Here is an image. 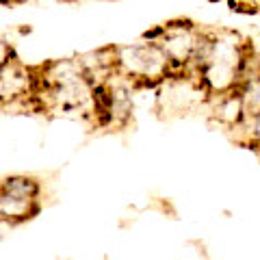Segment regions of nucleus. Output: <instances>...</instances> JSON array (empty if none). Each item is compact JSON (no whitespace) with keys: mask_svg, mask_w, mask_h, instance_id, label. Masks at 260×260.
I'll return each mask as SVG.
<instances>
[{"mask_svg":"<svg viewBox=\"0 0 260 260\" xmlns=\"http://www.w3.org/2000/svg\"><path fill=\"white\" fill-rule=\"evenodd\" d=\"M115 74L130 87H158L169 78V61L156 44L115 46Z\"/></svg>","mask_w":260,"mask_h":260,"instance_id":"f03ea898","label":"nucleus"},{"mask_svg":"<svg viewBox=\"0 0 260 260\" xmlns=\"http://www.w3.org/2000/svg\"><path fill=\"white\" fill-rule=\"evenodd\" d=\"M15 50H13V46L7 42V39H3L0 37V68H3V65H7L9 61H13L15 59Z\"/></svg>","mask_w":260,"mask_h":260,"instance_id":"1a4fd4ad","label":"nucleus"},{"mask_svg":"<svg viewBox=\"0 0 260 260\" xmlns=\"http://www.w3.org/2000/svg\"><path fill=\"white\" fill-rule=\"evenodd\" d=\"M37 74L32 68H26L18 56L0 68V109H13L20 104H35Z\"/></svg>","mask_w":260,"mask_h":260,"instance_id":"20e7f679","label":"nucleus"},{"mask_svg":"<svg viewBox=\"0 0 260 260\" xmlns=\"http://www.w3.org/2000/svg\"><path fill=\"white\" fill-rule=\"evenodd\" d=\"M198 37L200 28L189 20H172L160 26V37L156 46L169 61V78L186 76Z\"/></svg>","mask_w":260,"mask_h":260,"instance_id":"7ed1b4c3","label":"nucleus"},{"mask_svg":"<svg viewBox=\"0 0 260 260\" xmlns=\"http://www.w3.org/2000/svg\"><path fill=\"white\" fill-rule=\"evenodd\" d=\"M239 130H245V143L249 145L251 150H256L260 154V113L254 117V119H249L247 124H243Z\"/></svg>","mask_w":260,"mask_h":260,"instance_id":"6e6552de","label":"nucleus"},{"mask_svg":"<svg viewBox=\"0 0 260 260\" xmlns=\"http://www.w3.org/2000/svg\"><path fill=\"white\" fill-rule=\"evenodd\" d=\"M0 189L15 195V198H22V200H39L42 184H39V180L32 176L15 174V176L3 178V180H0Z\"/></svg>","mask_w":260,"mask_h":260,"instance_id":"0eeeda50","label":"nucleus"},{"mask_svg":"<svg viewBox=\"0 0 260 260\" xmlns=\"http://www.w3.org/2000/svg\"><path fill=\"white\" fill-rule=\"evenodd\" d=\"M251 46L243 39L239 32L232 30H215L210 52L204 65L198 72V83L208 95V102L225 93H232L239 89V72L245 54Z\"/></svg>","mask_w":260,"mask_h":260,"instance_id":"f257e3e1","label":"nucleus"},{"mask_svg":"<svg viewBox=\"0 0 260 260\" xmlns=\"http://www.w3.org/2000/svg\"><path fill=\"white\" fill-rule=\"evenodd\" d=\"M39 213V200H22L0 189V221L18 225Z\"/></svg>","mask_w":260,"mask_h":260,"instance_id":"423d86ee","label":"nucleus"},{"mask_svg":"<svg viewBox=\"0 0 260 260\" xmlns=\"http://www.w3.org/2000/svg\"><path fill=\"white\" fill-rule=\"evenodd\" d=\"M258 156H260V154H258Z\"/></svg>","mask_w":260,"mask_h":260,"instance_id":"9d476101","label":"nucleus"},{"mask_svg":"<svg viewBox=\"0 0 260 260\" xmlns=\"http://www.w3.org/2000/svg\"><path fill=\"white\" fill-rule=\"evenodd\" d=\"M210 104H213V117L217 119L219 126H223L228 130H239L243 126L245 109H243V100L239 91L215 98V100H210Z\"/></svg>","mask_w":260,"mask_h":260,"instance_id":"39448f33","label":"nucleus"}]
</instances>
